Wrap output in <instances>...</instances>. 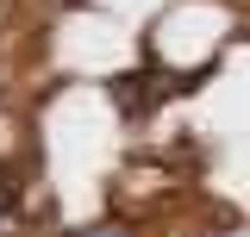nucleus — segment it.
<instances>
[{
	"instance_id": "nucleus-1",
	"label": "nucleus",
	"mask_w": 250,
	"mask_h": 237,
	"mask_svg": "<svg viewBox=\"0 0 250 237\" xmlns=\"http://www.w3.org/2000/svg\"><path fill=\"white\" fill-rule=\"evenodd\" d=\"M113 100H119L125 113H144V106H150V88H144V75H119V81H113Z\"/></svg>"
},
{
	"instance_id": "nucleus-2",
	"label": "nucleus",
	"mask_w": 250,
	"mask_h": 237,
	"mask_svg": "<svg viewBox=\"0 0 250 237\" xmlns=\"http://www.w3.org/2000/svg\"><path fill=\"white\" fill-rule=\"evenodd\" d=\"M6 206H19V181H6V175H0V212H6Z\"/></svg>"
},
{
	"instance_id": "nucleus-3",
	"label": "nucleus",
	"mask_w": 250,
	"mask_h": 237,
	"mask_svg": "<svg viewBox=\"0 0 250 237\" xmlns=\"http://www.w3.org/2000/svg\"><path fill=\"white\" fill-rule=\"evenodd\" d=\"M75 237H131V231H113V225H88V231H75Z\"/></svg>"
}]
</instances>
